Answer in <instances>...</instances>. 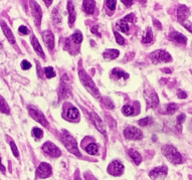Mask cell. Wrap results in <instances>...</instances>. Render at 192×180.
<instances>
[{
    "label": "cell",
    "mask_w": 192,
    "mask_h": 180,
    "mask_svg": "<svg viewBox=\"0 0 192 180\" xmlns=\"http://www.w3.org/2000/svg\"><path fill=\"white\" fill-rule=\"evenodd\" d=\"M21 68H22L23 70H29V68H31V63L24 59V61H21Z\"/></svg>",
    "instance_id": "b9f144b4"
},
{
    "label": "cell",
    "mask_w": 192,
    "mask_h": 180,
    "mask_svg": "<svg viewBox=\"0 0 192 180\" xmlns=\"http://www.w3.org/2000/svg\"><path fill=\"white\" fill-rule=\"evenodd\" d=\"M18 31L21 34H28L29 33L28 28H27L26 26H24V25H21V26H19L18 27Z\"/></svg>",
    "instance_id": "7bdbcfd3"
},
{
    "label": "cell",
    "mask_w": 192,
    "mask_h": 180,
    "mask_svg": "<svg viewBox=\"0 0 192 180\" xmlns=\"http://www.w3.org/2000/svg\"><path fill=\"white\" fill-rule=\"evenodd\" d=\"M144 97H145L146 103H147V108H155L159 104L158 95L154 90H152L150 87H147L144 91Z\"/></svg>",
    "instance_id": "5b68a950"
},
{
    "label": "cell",
    "mask_w": 192,
    "mask_h": 180,
    "mask_svg": "<svg viewBox=\"0 0 192 180\" xmlns=\"http://www.w3.org/2000/svg\"><path fill=\"white\" fill-rule=\"evenodd\" d=\"M86 151H87V153L90 154V155H96L98 153V146L95 143H92V144L88 145L87 148H86Z\"/></svg>",
    "instance_id": "f546056e"
},
{
    "label": "cell",
    "mask_w": 192,
    "mask_h": 180,
    "mask_svg": "<svg viewBox=\"0 0 192 180\" xmlns=\"http://www.w3.org/2000/svg\"><path fill=\"white\" fill-rule=\"evenodd\" d=\"M52 18H53V21H55V22H59L60 21V18H61V17L59 16V9H57V8H55V9H53Z\"/></svg>",
    "instance_id": "f35d334b"
},
{
    "label": "cell",
    "mask_w": 192,
    "mask_h": 180,
    "mask_svg": "<svg viewBox=\"0 0 192 180\" xmlns=\"http://www.w3.org/2000/svg\"><path fill=\"white\" fill-rule=\"evenodd\" d=\"M123 171H124V166H123V164L121 162L117 161V160L111 162V164L108 166V172L111 175H114V176L121 175L123 173Z\"/></svg>",
    "instance_id": "4fadbf2b"
},
{
    "label": "cell",
    "mask_w": 192,
    "mask_h": 180,
    "mask_svg": "<svg viewBox=\"0 0 192 180\" xmlns=\"http://www.w3.org/2000/svg\"><path fill=\"white\" fill-rule=\"evenodd\" d=\"M79 110H77L75 107L74 106H70V108L66 109V119L68 120H72V121H75L79 118Z\"/></svg>",
    "instance_id": "ffe728a7"
},
{
    "label": "cell",
    "mask_w": 192,
    "mask_h": 180,
    "mask_svg": "<svg viewBox=\"0 0 192 180\" xmlns=\"http://www.w3.org/2000/svg\"><path fill=\"white\" fill-rule=\"evenodd\" d=\"M83 3H84V9H85V11L87 13L89 14L94 13L95 8H96V1H94V0H90V1L85 0Z\"/></svg>",
    "instance_id": "603a6c76"
},
{
    "label": "cell",
    "mask_w": 192,
    "mask_h": 180,
    "mask_svg": "<svg viewBox=\"0 0 192 180\" xmlns=\"http://www.w3.org/2000/svg\"><path fill=\"white\" fill-rule=\"evenodd\" d=\"M45 2V4H46V6H49L51 4V2L52 1H44Z\"/></svg>",
    "instance_id": "9f6ffc18"
},
{
    "label": "cell",
    "mask_w": 192,
    "mask_h": 180,
    "mask_svg": "<svg viewBox=\"0 0 192 180\" xmlns=\"http://www.w3.org/2000/svg\"><path fill=\"white\" fill-rule=\"evenodd\" d=\"M68 22L70 24L75 22V16H77V13H75V5L72 1L68 2Z\"/></svg>",
    "instance_id": "7402d4cb"
},
{
    "label": "cell",
    "mask_w": 192,
    "mask_h": 180,
    "mask_svg": "<svg viewBox=\"0 0 192 180\" xmlns=\"http://www.w3.org/2000/svg\"><path fill=\"white\" fill-rule=\"evenodd\" d=\"M122 3H124L126 6H131L133 4V1H126V0H122Z\"/></svg>",
    "instance_id": "f5cc1de1"
},
{
    "label": "cell",
    "mask_w": 192,
    "mask_h": 180,
    "mask_svg": "<svg viewBox=\"0 0 192 180\" xmlns=\"http://www.w3.org/2000/svg\"><path fill=\"white\" fill-rule=\"evenodd\" d=\"M114 34H115V37H116V40H117V42H118V44H120V46H123V44L125 43V39H124V37H123L122 35H121L120 33H118V32H114Z\"/></svg>",
    "instance_id": "ab89813d"
},
{
    "label": "cell",
    "mask_w": 192,
    "mask_h": 180,
    "mask_svg": "<svg viewBox=\"0 0 192 180\" xmlns=\"http://www.w3.org/2000/svg\"><path fill=\"white\" fill-rule=\"evenodd\" d=\"M166 111H165V114H168V115H173L175 114V112L178 110V105L175 104V103H170V104L166 105Z\"/></svg>",
    "instance_id": "4316f807"
},
{
    "label": "cell",
    "mask_w": 192,
    "mask_h": 180,
    "mask_svg": "<svg viewBox=\"0 0 192 180\" xmlns=\"http://www.w3.org/2000/svg\"><path fill=\"white\" fill-rule=\"evenodd\" d=\"M120 54L118 49H107L105 52L103 53V57L105 59H108V61H111V59H117Z\"/></svg>",
    "instance_id": "44dd1931"
},
{
    "label": "cell",
    "mask_w": 192,
    "mask_h": 180,
    "mask_svg": "<svg viewBox=\"0 0 192 180\" xmlns=\"http://www.w3.org/2000/svg\"><path fill=\"white\" fill-rule=\"evenodd\" d=\"M0 25H1V28H2V30H3L4 34H5L6 38L8 39V41L11 44H15V38H14V35H13V33H12L11 29L7 26V24H6L3 20H0Z\"/></svg>",
    "instance_id": "2e32d148"
},
{
    "label": "cell",
    "mask_w": 192,
    "mask_h": 180,
    "mask_svg": "<svg viewBox=\"0 0 192 180\" xmlns=\"http://www.w3.org/2000/svg\"><path fill=\"white\" fill-rule=\"evenodd\" d=\"M128 152H129V155H130V157L133 159L134 163L137 164V165H139L140 163H141V162H142V156H141V154H140L139 152L137 151V150L130 149Z\"/></svg>",
    "instance_id": "cb8c5ba5"
},
{
    "label": "cell",
    "mask_w": 192,
    "mask_h": 180,
    "mask_svg": "<svg viewBox=\"0 0 192 180\" xmlns=\"http://www.w3.org/2000/svg\"><path fill=\"white\" fill-rule=\"evenodd\" d=\"M0 112L5 115H9L10 113L9 106H8V104L6 103V101L4 100V98L2 96H0Z\"/></svg>",
    "instance_id": "d4e9b609"
},
{
    "label": "cell",
    "mask_w": 192,
    "mask_h": 180,
    "mask_svg": "<svg viewBox=\"0 0 192 180\" xmlns=\"http://www.w3.org/2000/svg\"><path fill=\"white\" fill-rule=\"evenodd\" d=\"M153 24H154L158 29H162V24H161L157 19H153Z\"/></svg>",
    "instance_id": "f6af8a7d"
},
{
    "label": "cell",
    "mask_w": 192,
    "mask_h": 180,
    "mask_svg": "<svg viewBox=\"0 0 192 180\" xmlns=\"http://www.w3.org/2000/svg\"><path fill=\"white\" fill-rule=\"evenodd\" d=\"M85 177H86V179L87 180H97L94 176H93V175H90V174H85Z\"/></svg>",
    "instance_id": "816d5d0a"
},
{
    "label": "cell",
    "mask_w": 192,
    "mask_h": 180,
    "mask_svg": "<svg viewBox=\"0 0 192 180\" xmlns=\"http://www.w3.org/2000/svg\"><path fill=\"white\" fill-rule=\"evenodd\" d=\"M153 40V32L152 29L150 27H148L147 30H146V33L143 35V38H142V42L143 43H150Z\"/></svg>",
    "instance_id": "83f0119b"
},
{
    "label": "cell",
    "mask_w": 192,
    "mask_h": 180,
    "mask_svg": "<svg viewBox=\"0 0 192 180\" xmlns=\"http://www.w3.org/2000/svg\"><path fill=\"white\" fill-rule=\"evenodd\" d=\"M167 173H168L167 167L161 166V167H157V168H154L153 170H151L150 173H149V176L153 180H162L166 177Z\"/></svg>",
    "instance_id": "30bf717a"
},
{
    "label": "cell",
    "mask_w": 192,
    "mask_h": 180,
    "mask_svg": "<svg viewBox=\"0 0 192 180\" xmlns=\"http://www.w3.org/2000/svg\"><path fill=\"white\" fill-rule=\"evenodd\" d=\"M70 94V81L66 74H64L60 81V87L59 92V100H64L66 99Z\"/></svg>",
    "instance_id": "8992f818"
},
{
    "label": "cell",
    "mask_w": 192,
    "mask_h": 180,
    "mask_svg": "<svg viewBox=\"0 0 192 180\" xmlns=\"http://www.w3.org/2000/svg\"><path fill=\"white\" fill-rule=\"evenodd\" d=\"M62 143L64 144V146L66 147V149L70 152V153L75 154L77 156H81V153L79 151V148H77V141L75 140V138L73 136H70L68 132H64L61 135Z\"/></svg>",
    "instance_id": "3957f363"
},
{
    "label": "cell",
    "mask_w": 192,
    "mask_h": 180,
    "mask_svg": "<svg viewBox=\"0 0 192 180\" xmlns=\"http://www.w3.org/2000/svg\"><path fill=\"white\" fill-rule=\"evenodd\" d=\"M105 3L109 7V9L112 10V11H114L116 9V3H117V1H115V0H106Z\"/></svg>",
    "instance_id": "8d00e7d4"
},
{
    "label": "cell",
    "mask_w": 192,
    "mask_h": 180,
    "mask_svg": "<svg viewBox=\"0 0 192 180\" xmlns=\"http://www.w3.org/2000/svg\"><path fill=\"white\" fill-rule=\"evenodd\" d=\"M42 38H44L45 44L49 49H53L55 48V35L50 30H44L42 32Z\"/></svg>",
    "instance_id": "9a60e30c"
},
{
    "label": "cell",
    "mask_w": 192,
    "mask_h": 180,
    "mask_svg": "<svg viewBox=\"0 0 192 180\" xmlns=\"http://www.w3.org/2000/svg\"><path fill=\"white\" fill-rule=\"evenodd\" d=\"M92 32L95 33V34H98V36H101V33L98 31V27H97V26L93 27V28H92Z\"/></svg>",
    "instance_id": "681fc988"
},
{
    "label": "cell",
    "mask_w": 192,
    "mask_h": 180,
    "mask_svg": "<svg viewBox=\"0 0 192 180\" xmlns=\"http://www.w3.org/2000/svg\"><path fill=\"white\" fill-rule=\"evenodd\" d=\"M150 59L153 63L157 65V63H170V61H172V57L167 51L158 49V50H155L151 53Z\"/></svg>",
    "instance_id": "277c9868"
},
{
    "label": "cell",
    "mask_w": 192,
    "mask_h": 180,
    "mask_svg": "<svg viewBox=\"0 0 192 180\" xmlns=\"http://www.w3.org/2000/svg\"><path fill=\"white\" fill-rule=\"evenodd\" d=\"M124 136L125 138L129 139V140H141L143 138V133L141 130L137 129L136 127L130 126L124 130Z\"/></svg>",
    "instance_id": "52a82bcc"
},
{
    "label": "cell",
    "mask_w": 192,
    "mask_h": 180,
    "mask_svg": "<svg viewBox=\"0 0 192 180\" xmlns=\"http://www.w3.org/2000/svg\"><path fill=\"white\" fill-rule=\"evenodd\" d=\"M181 24H182L183 26H184L185 28H186L187 30L189 31V32H191V33H192V23L190 22V21H188V20H184V21H182V22H181Z\"/></svg>",
    "instance_id": "60d3db41"
},
{
    "label": "cell",
    "mask_w": 192,
    "mask_h": 180,
    "mask_svg": "<svg viewBox=\"0 0 192 180\" xmlns=\"http://www.w3.org/2000/svg\"><path fill=\"white\" fill-rule=\"evenodd\" d=\"M162 153L163 155L167 158V160L169 162H171L172 164H181L182 163V156L179 153L174 146L172 145H166V146L163 147L162 149Z\"/></svg>",
    "instance_id": "7a4b0ae2"
},
{
    "label": "cell",
    "mask_w": 192,
    "mask_h": 180,
    "mask_svg": "<svg viewBox=\"0 0 192 180\" xmlns=\"http://www.w3.org/2000/svg\"><path fill=\"white\" fill-rule=\"evenodd\" d=\"M106 103H107V106H108V108H110V109L114 108V104L111 102V101L109 100V99H107V100H106Z\"/></svg>",
    "instance_id": "c3c4849f"
},
{
    "label": "cell",
    "mask_w": 192,
    "mask_h": 180,
    "mask_svg": "<svg viewBox=\"0 0 192 180\" xmlns=\"http://www.w3.org/2000/svg\"><path fill=\"white\" fill-rule=\"evenodd\" d=\"M32 135H33L35 139H40L44 136V132H42V130H40L39 128H33V129H32Z\"/></svg>",
    "instance_id": "d590c367"
},
{
    "label": "cell",
    "mask_w": 192,
    "mask_h": 180,
    "mask_svg": "<svg viewBox=\"0 0 192 180\" xmlns=\"http://www.w3.org/2000/svg\"><path fill=\"white\" fill-rule=\"evenodd\" d=\"M72 39L74 40V42L75 44H79L81 41H83V34L79 32V31H77V32H75L74 34H73Z\"/></svg>",
    "instance_id": "1f68e13d"
},
{
    "label": "cell",
    "mask_w": 192,
    "mask_h": 180,
    "mask_svg": "<svg viewBox=\"0 0 192 180\" xmlns=\"http://www.w3.org/2000/svg\"><path fill=\"white\" fill-rule=\"evenodd\" d=\"M163 72H167V74H170V72H172V70H168V68H164Z\"/></svg>",
    "instance_id": "db71d44e"
},
{
    "label": "cell",
    "mask_w": 192,
    "mask_h": 180,
    "mask_svg": "<svg viewBox=\"0 0 192 180\" xmlns=\"http://www.w3.org/2000/svg\"><path fill=\"white\" fill-rule=\"evenodd\" d=\"M112 74L116 76L117 78H123V79H125V80L129 79V74H127V72L121 70L120 68H114V70H112Z\"/></svg>",
    "instance_id": "f1b7e54d"
},
{
    "label": "cell",
    "mask_w": 192,
    "mask_h": 180,
    "mask_svg": "<svg viewBox=\"0 0 192 180\" xmlns=\"http://www.w3.org/2000/svg\"><path fill=\"white\" fill-rule=\"evenodd\" d=\"M189 16V8L185 5H179L177 8V17L180 22L187 20Z\"/></svg>",
    "instance_id": "ac0fdd59"
},
{
    "label": "cell",
    "mask_w": 192,
    "mask_h": 180,
    "mask_svg": "<svg viewBox=\"0 0 192 180\" xmlns=\"http://www.w3.org/2000/svg\"><path fill=\"white\" fill-rule=\"evenodd\" d=\"M185 115L184 114H180L177 116V122H176V128L178 129V131L180 132L182 130V123L185 121Z\"/></svg>",
    "instance_id": "4dcf8cb0"
},
{
    "label": "cell",
    "mask_w": 192,
    "mask_h": 180,
    "mask_svg": "<svg viewBox=\"0 0 192 180\" xmlns=\"http://www.w3.org/2000/svg\"><path fill=\"white\" fill-rule=\"evenodd\" d=\"M169 38L172 41L176 42V43L185 44L187 42L186 36L183 35V34L180 32H177V31H172V32L169 34Z\"/></svg>",
    "instance_id": "e0dca14e"
},
{
    "label": "cell",
    "mask_w": 192,
    "mask_h": 180,
    "mask_svg": "<svg viewBox=\"0 0 192 180\" xmlns=\"http://www.w3.org/2000/svg\"><path fill=\"white\" fill-rule=\"evenodd\" d=\"M44 74L47 79H51L55 76V70H53V68H51V66H46V68H44Z\"/></svg>",
    "instance_id": "836d02e7"
},
{
    "label": "cell",
    "mask_w": 192,
    "mask_h": 180,
    "mask_svg": "<svg viewBox=\"0 0 192 180\" xmlns=\"http://www.w3.org/2000/svg\"><path fill=\"white\" fill-rule=\"evenodd\" d=\"M124 19L127 21V22H128V21H130L131 22V21H133V19H134V14H132V13L129 14V15H127L126 17H124Z\"/></svg>",
    "instance_id": "bcb514c9"
},
{
    "label": "cell",
    "mask_w": 192,
    "mask_h": 180,
    "mask_svg": "<svg viewBox=\"0 0 192 180\" xmlns=\"http://www.w3.org/2000/svg\"><path fill=\"white\" fill-rule=\"evenodd\" d=\"M116 25H117L118 28H119V29H121V31H123V32H125V33H128V32H129L128 22H127V21L125 20L124 18L121 19V20H119Z\"/></svg>",
    "instance_id": "484cf974"
},
{
    "label": "cell",
    "mask_w": 192,
    "mask_h": 180,
    "mask_svg": "<svg viewBox=\"0 0 192 180\" xmlns=\"http://www.w3.org/2000/svg\"><path fill=\"white\" fill-rule=\"evenodd\" d=\"M51 172H52V170H51L50 165L45 163V162L40 163L39 166L37 167V170H36V174H37V176L41 179L49 177L51 175Z\"/></svg>",
    "instance_id": "8fae6325"
},
{
    "label": "cell",
    "mask_w": 192,
    "mask_h": 180,
    "mask_svg": "<svg viewBox=\"0 0 192 180\" xmlns=\"http://www.w3.org/2000/svg\"><path fill=\"white\" fill-rule=\"evenodd\" d=\"M42 151H44L46 155L50 156V157H52V158L59 157L60 154H61L60 150L51 142H45L44 144L42 145Z\"/></svg>",
    "instance_id": "ba28073f"
},
{
    "label": "cell",
    "mask_w": 192,
    "mask_h": 180,
    "mask_svg": "<svg viewBox=\"0 0 192 180\" xmlns=\"http://www.w3.org/2000/svg\"><path fill=\"white\" fill-rule=\"evenodd\" d=\"M90 119H92L93 123L95 124V126H96V128L99 130V132H101L102 134L106 135L107 134V131H106V125L105 123L102 121V119H101L100 117H99L98 114H96V113H90Z\"/></svg>",
    "instance_id": "5bb4252c"
},
{
    "label": "cell",
    "mask_w": 192,
    "mask_h": 180,
    "mask_svg": "<svg viewBox=\"0 0 192 180\" xmlns=\"http://www.w3.org/2000/svg\"><path fill=\"white\" fill-rule=\"evenodd\" d=\"M28 112H29L30 117H31L32 119H34L36 122L40 123L42 126H44V127H47V124L48 123H47L46 119H45L44 114H42L40 111H38L37 109L32 106H28Z\"/></svg>",
    "instance_id": "9c48e42d"
},
{
    "label": "cell",
    "mask_w": 192,
    "mask_h": 180,
    "mask_svg": "<svg viewBox=\"0 0 192 180\" xmlns=\"http://www.w3.org/2000/svg\"><path fill=\"white\" fill-rule=\"evenodd\" d=\"M10 147H11V150H12V153H13V155L15 156L16 158L19 157V152H18V149H17L16 147V144L13 142V141H10Z\"/></svg>",
    "instance_id": "74e56055"
},
{
    "label": "cell",
    "mask_w": 192,
    "mask_h": 180,
    "mask_svg": "<svg viewBox=\"0 0 192 180\" xmlns=\"http://www.w3.org/2000/svg\"><path fill=\"white\" fill-rule=\"evenodd\" d=\"M177 97L179 99H185L187 98V94L185 92H183L182 90H178L177 91Z\"/></svg>",
    "instance_id": "ee69618b"
},
{
    "label": "cell",
    "mask_w": 192,
    "mask_h": 180,
    "mask_svg": "<svg viewBox=\"0 0 192 180\" xmlns=\"http://www.w3.org/2000/svg\"><path fill=\"white\" fill-rule=\"evenodd\" d=\"M35 63H36V66H37V74H38V77H41V70H40V66H39V63H38V61H35Z\"/></svg>",
    "instance_id": "7dc6e473"
},
{
    "label": "cell",
    "mask_w": 192,
    "mask_h": 180,
    "mask_svg": "<svg viewBox=\"0 0 192 180\" xmlns=\"http://www.w3.org/2000/svg\"><path fill=\"white\" fill-rule=\"evenodd\" d=\"M79 80H81V83H83V86L90 92V94H92L95 98L100 99L101 95H100V92H99L98 88L96 87V85L93 82L90 77H89V74H88L83 68H79Z\"/></svg>",
    "instance_id": "6da1fadb"
},
{
    "label": "cell",
    "mask_w": 192,
    "mask_h": 180,
    "mask_svg": "<svg viewBox=\"0 0 192 180\" xmlns=\"http://www.w3.org/2000/svg\"><path fill=\"white\" fill-rule=\"evenodd\" d=\"M122 112L123 114L126 116H132L134 114V108L132 106H130V105H126V106L123 107Z\"/></svg>",
    "instance_id": "d6a6232c"
},
{
    "label": "cell",
    "mask_w": 192,
    "mask_h": 180,
    "mask_svg": "<svg viewBox=\"0 0 192 180\" xmlns=\"http://www.w3.org/2000/svg\"><path fill=\"white\" fill-rule=\"evenodd\" d=\"M30 41H31V44H32V46H33V49L36 51V53H37L39 57H41L42 59H45V55H44V50H42V48L40 46V43L38 42L37 38H36L33 34H32L31 37H30Z\"/></svg>",
    "instance_id": "d6986e66"
},
{
    "label": "cell",
    "mask_w": 192,
    "mask_h": 180,
    "mask_svg": "<svg viewBox=\"0 0 192 180\" xmlns=\"http://www.w3.org/2000/svg\"><path fill=\"white\" fill-rule=\"evenodd\" d=\"M0 170H1V172L3 173V174H5V172H6V169H5V167L2 165V162H1V158H0Z\"/></svg>",
    "instance_id": "f907efd6"
},
{
    "label": "cell",
    "mask_w": 192,
    "mask_h": 180,
    "mask_svg": "<svg viewBox=\"0 0 192 180\" xmlns=\"http://www.w3.org/2000/svg\"><path fill=\"white\" fill-rule=\"evenodd\" d=\"M152 122H153L152 117H146V118H143V119L139 120L138 124H139L140 126H148L149 124H152Z\"/></svg>",
    "instance_id": "e575fe53"
},
{
    "label": "cell",
    "mask_w": 192,
    "mask_h": 180,
    "mask_svg": "<svg viewBox=\"0 0 192 180\" xmlns=\"http://www.w3.org/2000/svg\"><path fill=\"white\" fill-rule=\"evenodd\" d=\"M30 6L32 10V16L34 18V23L37 27H39L41 21V8L35 1H30Z\"/></svg>",
    "instance_id": "7c38bea8"
},
{
    "label": "cell",
    "mask_w": 192,
    "mask_h": 180,
    "mask_svg": "<svg viewBox=\"0 0 192 180\" xmlns=\"http://www.w3.org/2000/svg\"><path fill=\"white\" fill-rule=\"evenodd\" d=\"M75 180H81L79 177V174H77V173H75Z\"/></svg>",
    "instance_id": "11a10c76"
}]
</instances>
